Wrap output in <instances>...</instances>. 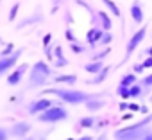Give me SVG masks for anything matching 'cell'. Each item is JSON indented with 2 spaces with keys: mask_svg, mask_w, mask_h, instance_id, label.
I'll use <instances>...</instances> for the list:
<instances>
[{
  "mask_svg": "<svg viewBox=\"0 0 152 140\" xmlns=\"http://www.w3.org/2000/svg\"><path fill=\"white\" fill-rule=\"evenodd\" d=\"M7 136H9V133L4 127H0V140H7Z\"/></svg>",
  "mask_w": 152,
  "mask_h": 140,
  "instance_id": "obj_30",
  "label": "cell"
},
{
  "mask_svg": "<svg viewBox=\"0 0 152 140\" xmlns=\"http://www.w3.org/2000/svg\"><path fill=\"white\" fill-rule=\"evenodd\" d=\"M138 83H140L143 88H152V72H150V74H147V76H143Z\"/></svg>",
  "mask_w": 152,
  "mask_h": 140,
  "instance_id": "obj_22",
  "label": "cell"
},
{
  "mask_svg": "<svg viewBox=\"0 0 152 140\" xmlns=\"http://www.w3.org/2000/svg\"><path fill=\"white\" fill-rule=\"evenodd\" d=\"M66 119H68V110L64 106H59V104H54V106H50L48 110H45L43 113L38 115V120L45 122V124H56V122H61V120H66Z\"/></svg>",
  "mask_w": 152,
  "mask_h": 140,
  "instance_id": "obj_4",
  "label": "cell"
},
{
  "mask_svg": "<svg viewBox=\"0 0 152 140\" xmlns=\"http://www.w3.org/2000/svg\"><path fill=\"white\" fill-rule=\"evenodd\" d=\"M27 68H29V65H25V63L16 66V68H13L9 72V76H7V85L9 86H18L22 83L23 76H25V72H27Z\"/></svg>",
  "mask_w": 152,
  "mask_h": 140,
  "instance_id": "obj_7",
  "label": "cell"
},
{
  "mask_svg": "<svg viewBox=\"0 0 152 140\" xmlns=\"http://www.w3.org/2000/svg\"><path fill=\"white\" fill-rule=\"evenodd\" d=\"M116 94L122 99H131V88H127V86H118L116 88Z\"/></svg>",
  "mask_w": 152,
  "mask_h": 140,
  "instance_id": "obj_23",
  "label": "cell"
},
{
  "mask_svg": "<svg viewBox=\"0 0 152 140\" xmlns=\"http://www.w3.org/2000/svg\"><path fill=\"white\" fill-rule=\"evenodd\" d=\"M145 36H147V27H140L131 38H129V41H127V45H125V56H124V61H127L129 59V56L145 41Z\"/></svg>",
  "mask_w": 152,
  "mask_h": 140,
  "instance_id": "obj_5",
  "label": "cell"
},
{
  "mask_svg": "<svg viewBox=\"0 0 152 140\" xmlns=\"http://www.w3.org/2000/svg\"><path fill=\"white\" fill-rule=\"evenodd\" d=\"M104 32H106V31H104L102 27H91V29L86 32V41H88V45H90V47H97V45L100 43Z\"/></svg>",
  "mask_w": 152,
  "mask_h": 140,
  "instance_id": "obj_10",
  "label": "cell"
},
{
  "mask_svg": "<svg viewBox=\"0 0 152 140\" xmlns=\"http://www.w3.org/2000/svg\"><path fill=\"white\" fill-rule=\"evenodd\" d=\"M106 106V101H102V99H90L88 102H86V108H88V111H91V113H95V111H99V110H102Z\"/></svg>",
  "mask_w": 152,
  "mask_h": 140,
  "instance_id": "obj_14",
  "label": "cell"
},
{
  "mask_svg": "<svg viewBox=\"0 0 152 140\" xmlns=\"http://www.w3.org/2000/svg\"><path fill=\"white\" fill-rule=\"evenodd\" d=\"M104 68V65H102V61H90V63H86V66H84V70L88 74H99L100 70Z\"/></svg>",
  "mask_w": 152,
  "mask_h": 140,
  "instance_id": "obj_16",
  "label": "cell"
},
{
  "mask_svg": "<svg viewBox=\"0 0 152 140\" xmlns=\"http://www.w3.org/2000/svg\"><path fill=\"white\" fill-rule=\"evenodd\" d=\"M152 113H148L145 119L138 120V122H132L125 127H120L113 133V138L115 140H141L152 127Z\"/></svg>",
  "mask_w": 152,
  "mask_h": 140,
  "instance_id": "obj_1",
  "label": "cell"
},
{
  "mask_svg": "<svg viewBox=\"0 0 152 140\" xmlns=\"http://www.w3.org/2000/svg\"><path fill=\"white\" fill-rule=\"evenodd\" d=\"M140 111H141L143 115H148V108H147V106H140Z\"/></svg>",
  "mask_w": 152,
  "mask_h": 140,
  "instance_id": "obj_32",
  "label": "cell"
},
{
  "mask_svg": "<svg viewBox=\"0 0 152 140\" xmlns=\"http://www.w3.org/2000/svg\"><path fill=\"white\" fill-rule=\"evenodd\" d=\"M22 52H23V49H18L16 52H13L9 56H2V57H0V77L6 76V74H9L11 70L15 68V65L18 63Z\"/></svg>",
  "mask_w": 152,
  "mask_h": 140,
  "instance_id": "obj_6",
  "label": "cell"
},
{
  "mask_svg": "<svg viewBox=\"0 0 152 140\" xmlns=\"http://www.w3.org/2000/svg\"><path fill=\"white\" fill-rule=\"evenodd\" d=\"M141 140H152V129H150V131H148V133H147V135L141 138Z\"/></svg>",
  "mask_w": 152,
  "mask_h": 140,
  "instance_id": "obj_33",
  "label": "cell"
},
{
  "mask_svg": "<svg viewBox=\"0 0 152 140\" xmlns=\"http://www.w3.org/2000/svg\"><path fill=\"white\" fill-rule=\"evenodd\" d=\"M145 57H152V47H148L147 50H145V54H143Z\"/></svg>",
  "mask_w": 152,
  "mask_h": 140,
  "instance_id": "obj_31",
  "label": "cell"
},
{
  "mask_svg": "<svg viewBox=\"0 0 152 140\" xmlns=\"http://www.w3.org/2000/svg\"><path fill=\"white\" fill-rule=\"evenodd\" d=\"M150 104H152V97H150Z\"/></svg>",
  "mask_w": 152,
  "mask_h": 140,
  "instance_id": "obj_37",
  "label": "cell"
},
{
  "mask_svg": "<svg viewBox=\"0 0 152 140\" xmlns=\"http://www.w3.org/2000/svg\"><path fill=\"white\" fill-rule=\"evenodd\" d=\"M47 94L57 97L59 101L66 102V104H73V106H77V104H86L90 99H93L95 95L88 94V92H83V90H75V88H50L47 90Z\"/></svg>",
  "mask_w": 152,
  "mask_h": 140,
  "instance_id": "obj_2",
  "label": "cell"
},
{
  "mask_svg": "<svg viewBox=\"0 0 152 140\" xmlns=\"http://www.w3.org/2000/svg\"><path fill=\"white\" fill-rule=\"evenodd\" d=\"M111 41H113V34H111V32H109V31H106V32H104V36H102V40H100V43H99V45H104V47H106V45H109V43H111Z\"/></svg>",
  "mask_w": 152,
  "mask_h": 140,
  "instance_id": "obj_24",
  "label": "cell"
},
{
  "mask_svg": "<svg viewBox=\"0 0 152 140\" xmlns=\"http://www.w3.org/2000/svg\"><path fill=\"white\" fill-rule=\"evenodd\" d=\"M22 140H38V138H22Z\"/></svg>",
  "mask_w": 152,
  "mask_h": 140,
  "instance_id": "obj_36",
  "label": "cell"
},
{
  "mask_svg": "<svg viewBox=\"0 0 152 140\" xmlns=\"http://www.w3.org/2000/svg\"><path fill=\"white\" fill-rule=\"evenodd\" d=\"M109 54V49H106V50H102V52H99V54H95L93 57H91V61H102L106 56Z\"/></svg>",
  "mask_w": 152,
  "mask_h": 140,
  "instance_id": "obj_25",
  "label": "cell"
},
{
  "mask_svg": "<svg viewBox=\"0 0 152 140\" xmlns=\"http://www.w3.org/2000/svg\"><path fill=\"white\" fill-rule=\"evenodd\" d=\"M129 13H131V20H132L134 24L141 25V24L145 22V11H143V7H141V2H140V0H134V2L131 4Z\"/></svg>",
  "mask_w": 152,
  "mask_h": 140,
  "instance_id": "obj_9",
  "label": "cell"
},
{
  "mask_svg": "<svg viewBox=\"0 0 152 140\" xmlns=\"http://www.w3.org/2000/svg\"><path fill=\"white\" fill-rule=\"evenodd\" d=\"M52 77V68L45 63V61H36L31 66V74H29V90L34 88H41L48 83V79Z\"/></svg>",
  "mask_w": 152,
  "mask_h": 140,
  "instance_id": "obj_3",
  "label": "cell"
},
{
  "mask_svg": "<svg viewBox=\"0 0 152 140\" xmlns=\"http://www.w3.org/2000/svg\"><path fill=\"white\" fill-rule=\"evenodd\" d=\"M102 4L111 11V15L113 16H116V18H122V11H120V7L116 6V2L115 0H102Z\"/></svg>",
  "mask_w": 152,
  "mask_h": 140,
  "instance_id": "obj_17",
  "label": "cell"
},
{
  "mask_svg": "<svg viewBox=\"0 0 152 140\" xmlns=\"http://www.w3.org/2000/svg\"><path fill=\"white\" fill-rule=\"evenodd\" d=\"M29 131H31V124H29V122H16V124L11 127V131H9V133H11L13 136L23 138Z\"/></svg>",
  "mask_w": 152,
  "mask_h": 140,
  "instance_id": "obj_11",
  "label": "cell"
},
{
  "mask_svg": "<svg viewBox=\"0 0 152 140\" xmlns=\"http://www.w3.org/2000/svg\"><path fill=\"white\" fill-rule=\"evenodd\" d=\"M99 140H106V135H102V136H99Z\"/></svg>",
  "mask_w": 152,
  "mask_h": 140,
  "instance_id": "obj_35",
  "label": "cell"
},
{
  "mask_svg": "<svg viewBox=\"0 0 152 140\" xmlns=\"http://www.w3.org/2000/svg\"><path fill=\"white\" fill-rule=\"evenodd\" d=\"M143 65L141 63H138V65H134V74H143Z\"/></svg>",
  "mask_w": 152,
  "mask_h": 140,
  "instance_id": "obj_29",
  "label": "cell"
},
{
  "mask_svg": "<svg viewBox=\"0 0 152 140\" xmlns=\"http://www.w3.org/2000/svg\"><path fill=\"white\" fill-rule=\"evenodd\" d=\"M136 83H138V74H134V72H127V74L122 76L118 86H127V88H131V86L136 85Z\"/></svg>",
  "mask_w": 152,
  "mask_h": 140,
  "instance_id": "obj_12",
  "label": "cell"
},
{
  "mask_svg": "<svg viewBox=\"0 0 152 140\" xmlns=\"http://www.w3.org/2000/svg\"><path fill=\"white\" fill-rule=\"evenodd\" d=\"M79 126L84 127V129H91V127H95V117H93V115L83 117V119L79 120Z\"/></svg>",
  "mask_w": 152,
  "mask_h": 140,
  "instance_id": "obj_19",
  "label": "cell"
},
{
  "mask_svg": "<svg viewBox=\"0 0 152 140\" xmlns=\"http://www.w3.org/2000/svg\"><path fill=\"white\" fill-rule=\"evenodd\" d=\"M143 90H145V88H143V86H141L140 83L132 85V86H131V99H138V97H140V95L143 94Z\"/></svg>",
  "mask_w": 152,
  "mask_h": 140,
  "instance_id": "obj_21",
  "label": "cell"
},
{
  "mask_svg": "<svg viewBox=\"0 0 152 140\" xmlns=\"http://www.w3.org/2000/svg\"><path fill=\"white\" fill-rule=\"evenodd\" d=\"M70 47H72V50H73L75 54H83V52H84V47L77 45V41H72V43H70Z\"/></svg>",
  "mask_w": 152,
  "mask_h": 140,
  "instance_id": "obj_26",
  "label": "cell"
},
{
  "mask_svg": "<svg viewBox=\"0 0 152 140\" xmlns=\"http://www.w3.org/2000/svg\"><path fill=\"white\" fill-rule=\"evenodd\" d=\"M109 70H111L109 66H104V68L100 70L99 74H95V77H93V79H91V81H90L88 85H100V83H102V81H104V79H106V77L109 76Z\"/></svg>",
  "mask_w": 152,
  "mask_h": 140,
  "instance_id": "obj_18",
  "label": "cell"
},
{
  "mask_svg": "<svg viewBox=\"0 0 152 140\" xmlns=\"http://www.w3.org/2000/svg\"><path fill=\"white\" fill-rule=\"evenodd\" d=\"M50 106H54L52 99L41 97V99H36V101H32V102L29 104V113H31V115H39V113H43L45 110H48Z\"/></svg>",
  "mask_w": 152,
  "mask_h": 140,
  "instance_id": "obj_8",
  "label": "cell"
},
{
  "mask_svg": "<svg viewBox=\"0 0 152 140\" xmlns=\"http://www.w3.org/2000/svg\"><path fill=\"white\" fill-rule=\"evenodd\" d=\"M54 81L57 85H75L77 83V76L75 74H63V76H57Z\"/></svg>",
  "mask_w": 152,
  "mask_h": 140,
  "instance_id": "obj_15",
  "label": "cell"
},
{
  "mask_svg": "<svg viewBox=\"0 0 152 140\" xmlns=\"http://www.w3.org/2000/svg\"><path fill=\"white\" fill-rule=\"evenodd\" d=\"M77 140H93L90 135H84V136H81V138H77Z\"/></svg>",
  "mask_w": 152,
  "mask_h": 140,
  "instance_id": "obj_34",
  "label": "cell"
},
{
  "mask_svg": "<svg viewBox=\"0 0 152 140\" xmlns=\"http://www.w3.org/2000/svg\"><path fill=\"white\" fill-rule=\"evenodd\" d=\"M97 18L100 20V27H102L104 31H111V27H113V22H111L109 15H107L106 11H99V13H97Z\"/></svg>",
  "mask_w": 152,
  "mask_h": 140,
  "instance_id": "obj_13",
  "label": "cell"
},
{
  "mask_svg": "<svg viewBox=\"0 0 152 140\" xmlns=\"http://www.w3.org/2000/svg\"><path fill=\"white\" fill-rule=\"evenodd\" d=\"M56 66H66L68 65V61L64 59V56H63V49L61 47H56Z\"/></svg>",
  "mask_w": 152,
  "mask_h": 140,
  "instance_id": "obj_20",
  "label": "cell"
},
{
  "mask_svg": "<svg viewBox=\"0 0 152 140\" xmlns=\"http://www.w3.org/2000/svg\"><path fill=\"white\" fill-rule=\"evenodd\" d=\"M18 7H20V4H15V6H13V9H11V15H9V20H15V18H16Z\"/></svg>",
  "mask_w": 152,
  "mask_h": 140,
  "instance_id": "obj_27",
  "label": "cell"
},
{
  "mask_svg": "<svg viewBox=\"0 0 152 140\" xmlns=\"http://www.w3.org/2000/svg\"><path fill=\"white\" fill-rule=\"evenodd\" d=\"M141 65H143V68L147 70V68H150L152 66V57H145L143 61H141Z\"/></svg>",
  "mask_w": 152,
  "mask_h": 140,
  "instance_id": "obj_28",
  "label": "cell"
}]
</instances>
